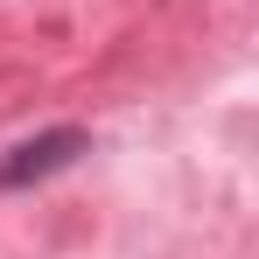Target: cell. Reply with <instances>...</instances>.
Here are the masks:
<instances>
[{"instance_id":"1","label":"cell","mask_w":259,"mask_h":259,"mask_svg":"<svg viewBox=\"0 0 259 259\" xmlns=\"http://www.w3.org/2000/svg\"><path fill=\"white\" fill-rule=\"evenodd\" d=\"M84 147H91L84 126H49V133H35V140H21V147L0 154V189H7V196H14V189H35V182H49V175H63Z\"/></svg>"}]
</instances>
